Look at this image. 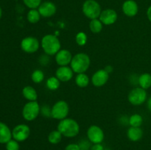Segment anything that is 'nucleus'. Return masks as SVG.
I'll return each instance as SVG.
<instances>
[{
  "mask_svg": "<svg viewBox=\"0 0 151 150\" xmlns=\"http://www.w3.org/2000/svg\"><path fill=\"white\" fill-rule=\"evenodd\" d=\"M87 138L92 144H101L105 138V134L100 126L91 125L87 130Z\"/></svg>",
  "mask_w": 151,
  "mask_h": 150,
  "instance_id": "9d476101",
  "label": "nucleus"
},
{
  "mask_svg": "<svg viewBox=\"0 0 151 150\" xmlns=\"http://www.w3.org/2000/svg\"><path fill=\"white\" fill-rule=\"evenodd\" d=\"M143 136V131L140 127L130 126L127 130V137L128 139L134 142L140 141Z\"/></svg>",
  "mask_w": 151,
  "mask_h": 150,
  "instance_id": "f3484780",
  "label": "nucleus"
},
{
  "mask_svg": "<svg viewBox=\"0 0 151 150\" xmlns=\"http://www.w3.org/2000/svg\"><path fill=\"white\" fill-rule=\"evenodd\" d=\"M64 150H81L79 146V144H69L65 147Z\"/></svg>",
  "mask_w": 151,
  "mask_h": 150,
  "instance_id": "473e14b6",
  "label": "nucleus"
},
{
  "mask_svg": "<svg viewBox=\"0 0 151 150\" xmlns=\"http://www.w3.org/2000/svg\"><path fill=\"white\" fill-rule=\"evenodd\" d=\"M91 60L88 54L85 53H78L72 57L70 67L74 73H85L89 68Z\"/></svg>",
  "mask_w": 151,
  "mask_h": 150,
  "instance_id": "7ed1b4c3",
  "label": "nucleus"
},
{
  "mask_svg": "<svg viewBox=\"0 0 151 150\" xmlns=\"http://www.w3.org/2000/svg\"><path fill=\"white\" fill-rule=\"evenodd\" d=\"M147 17L148 19V20L151 22V5L147 10Z\"/></svg>",
  "mask_w": 151,
  "mask_h": 150,
  "instance_id": "f704fd0d",
  "label": "nucleus"
},
{
  "mask_svg": "<svg viewBox=\"0 0 151 150\" xmlns=\"http://www.w3.org/2000/svg\"><path fill=\"white\" fill-rule=\"evenodd\" d=\"M22 95L29 101H37V99H38V94H37L36 90L30 85L25 86L23 88Z\"/></svg>",
  "mask_w": 151,
  "mask_h": 150,
  "instance_id": "6ab92c4d",
  "label": "nucleus"
},
{
  "mask_svg": "<svg viewBox=\"0 0 151 150\" xmlns=\"http://www.w3.org/2000/svg\"><path fill=\"white\" fill-rule=\"evenodd\" d=\"M90 141H82L79 144V146L81 148V150H88V149L91 148V145H90Z\"/></svg>",
  "mask_w": 151,
  "mask_h": 150,
  "instance_id": "2f4dec72",
  "label": "nucleus"
},
{
  "mask_svg": "<svg viewBox=\"0 0 151 150\" xmlns=\"http://www.w3.org/2000/svg\"><path fill=\"white\" fill-rule=\"evenodd\" d=\"M87 39H88L87 35L83 32H79L75 36V41L80 46L86 45V44L87 43Z\"/></svg>",
  "mask_w": 151,
  "mask_h": 150,
  "instance_id": "cd10ccee",
  "label": "nucleus"
},
{
  "mask_svg": "<svg viewBox=\"0 0 151 150\" xmlns=\"http://www.w3.org/2000/svg\"><path fill=\"white\" fill-rule=\"evenodd\" d=\"M30 135L29 126L24 124L17 125L12 130V138L18 142H22L27 139Z\"/></svg>",
  "mask_w": 151,
  "mask_h": 150,
  "instance_id": "1a4fd4ad",
  "label": "nucleus"
},
{
  "mask_svg": "<svg viewBox=\"0 0 151 150\" xmlns=\"http://www.w3.org/2000/svg\"><path fill=\"white\" fill-rule=\"evenodd\" d=\"M57 129L66 138H74L79 134L80 125L75 119L66 118L60 121Z\"/></svg>",
  "mask_w": 151,
  "mask_h": 150,
  "instance_id": "f257e3e1",
  "label": "nucleus"
},
{
  "mask_svg": "<svg viewBox=\"0 0 151 150\" xmlns=\"http://www.w3.org/2000/svg\"><path fill=\"white\" fill-rule=\"evenodd\" d=\"M41 16L44 18H50L54 16L57 11L56 5L50 1H44L38 8Z\"/></svg>",
  "mask_w": 151,
  "mask_h": 150,
  "instance_id": "ddd939ff",
  "label": "nucleus"
},
{
  "mask_svg": "<svg viewBox=\"0 0 151 150\" xmlns=\"http://www.w3.org/2000/svg\"><path fill=\"white\" fill-rule=\"evenodd\" d=\"M60 81L56 76H50L47 79L46 85L50 91H56L60 86Z\"/></svg>",
  "mask_w": 151,
  "mask_h": 150,
  "instance_id": "393cba45",
  "label": "nucleus"
},
{
  "mask_svg": "<svg viewBox=\"0 0 151 150\" xmlns=\"http://www.w3.org/2000/svg\"><path fill=\"white\" fill-rule=\"evenodd\" d=\"M12 139V131L5 124L0 122V144H7Z\"/></svg>",
  "mask_w": 151,
  "mask_h": 150,
  "instance_id": "a211bd4d",
  "label": "nucleus"
},
{
  "mask_svg": "<svg viewBox=\"0 0 151 150\" xmlns=\"http://www.w3.org/2000/svg\"><path fill=\"white\" fill-rule=\"evenodd\" d=\"M89 82V77L85 73L78 74L76 77H75V83L80 88H86V87L88 86Z\"/></svg>",
  "mask_w": 151,
  "mask_h": 150,
  "instance_id": "412c9836",
  "label": "nucleus"
},
{
  "mask_svg": "<svg viewBox=\"0 0 151 150\" xmlns=\"http://www.w3.org/2000/svg\"><path fill=\"white\" fill-rule=\"evenodd\" d=\"M90 150H105V148L101 144H93V145L91 146Z\"/></svg>",
  "mask_w": 151,
  "mask_h": 150,
  "instance_id": "72a5a7b5",
  "label": "nucleus"
},
{
  "mask_svg": "<svg viewBox=\"0 0 151 150\" xmlns=\"http://www.w3.org/2000/svg\"><path fill=\"white\" fill-rule=\"evenodd\" d=\"M31 79H32V82L34 83H41L43 80L44 79V74L40 69H36L34 71L31 75Z\"/></svg>",
  "mask_w": 151,
  "mask_h": 150,
  "instance_id": "bb28decb",
  "label": "nucleus"
},
{
  "mask_svg": "<svg viewBox=\"0 0 151 150\" xmlns=\"http://www.w3.org/2000/svg\"><path fill=\"white\" fill-rule=\"evenodd\" d=\"M122 12L128 17H134L137 16L139 11V6L134 0H126L124 1L122 7Z\"/></svg>",
  "mask_w": 151,
  "mask_h": 150,
  "instance_id": "dca6fc26",
  "label": "nucleus"
},
{
  "mask_svg": "<svg viewBox=\"0 0 151 150\" xmlns=\"http://www.w3.org/2000/svg\"><path fill=\"white\" fill-rule=\"evenodd\" d=\"M74 71L71 67L66 66H60L55 71V76L60 82H69L72 79Z\"/></svg>",
  "mask_w": 151,
  "mask_h": 150,
  "instance_id": "2eb2a0df",
  "label": "nucleus"
},
{
  "mask_svg": "<svg viewBox=\"0 0 151 150\" xmlns=\"http://www.w3.org/2000/svg\"><path fill=\"white\" fill-rule=\"evenodd\" d=\"M143 123V118L141 115L135 113L130 116L129 124L131 126L134 127H140Z\"/></svg>",
  "mask_w": 151,
  "mask_h": 150,
  "instance_id": "a878e982",
  "label": "nucleus"
},
{
  "mask_svg": "<svg viewBox=\"0 0 151 150\" xmlns=\"http://www.w3.org/2000/svg\"><path fill=\"white\" fill-rule=\"evenodd\" d=\"M41 14L38 9H30L27 14V19L30 24H37L41 19Z\"/></svg>",
  "mask_w": 151,
  "mask_h": 150,
  "instance_id": "4be33fe9",
  "label": "nucleus"
},
{
  "mask_svg": "<svg viewBox=\"0 0 151 150\" xmlns=\"http://www.w3.org/2000/svg\"><path fill=\"white\" fill-rule=\"evenodd\" d=\"M138 84L143 89L147 90L151 87V74L149 73H143L138 78Z\"/></svg>",
  "mask_w": 151,
  "mask_h": 150,
  "instance_id": "aec40b11",
  "label": "nucleus"
},
{
  "mask_svg": "<svg viewBox=\"0 0 151 150\" xmlns=\"http://www.w3.org/2000/svg\"><path fill=\"white\" fill-rule=\"evenodd\" d=\"M105 150H110V149H105Z\"/></svg>",
  "mask_w": 151,
  "mask_h": 150,
  "instance_id": "58836bf2",
  "label": "nucleus"
},
{
  "mask_svg": "<svg viewBox=\"0 0 151 150\" xmlns=\"http://www.w3.org/2000/svg\"><path fill=\"white\" fill-rule=\"evenodd\" d=\"M20 46L22 51L28 54H32L38 50L40 47V42L38 38L32 36H28L22 40Z\"/></svg>",
  "mask_w": 151,
  "mask_h": 150,
  "instance_id": "6e6552de",
  "label": "nucleus"
},
{
  "mask_svg": "<svg viewBox=\"0 0 151 150\" xmlns=\"http://www.w3.org/2000/svg\"><path fill=\"white\" fill-rule=\"evenodd\" d=\"M1 16H2V10H1V7H0V19H1Z\"/></svg>",
  "mask_w": 151,
  "mask_h": 150,
  "instance_id": "4c0bfd02",
  "label": "nucleus"
},
{
  "mask_svg": "<svg viewBox=\"0 0 151 150\" xmlns=\"http://www.w3.org/2000/svg\"><path fill=\"white\" fill-rule=\"evenodd\" d=\"M105 70L106 71L108 72V73L109 74H110L111 72L112 71H113V69H112V67L111 66H106V68H105Z\"/></svg>",
  "mask_w": 151,
  "mask_h": 150,
  "instance_id": "e433bc0d",
  "label": "nucleus"
},
{
  "mask_svg": "<svg viewBox=\"0 0 151 150\" xmlns=\"http://www.w3.org/2000/svg\"><path fill=\"white\" fill-rule=\"evenodd\" d=\"M147 108H148L149 111H150L151 113V96L148 99H147Z\"/></svg>",
  "mask_w": 151,
  "mask_h": 150,
  "instance_id": "c9c22d12",
  "label": "nucleus"
},
{
  "mask_svg": "<svg viewBox=\"0 0 151 150\" xmlns=\"http://www.w3.org/2000/svg\"><path fill=\"white\" fill-rule=\"evenodd\" d=\"M147 99V94L146 90L141 87L134 88L130 91L128 96V99L131 104L135 106H139L144 104Z\"/></svg>",
  "mask_w": 151,
  "mask_h": 150,
  "instance_id": "423d86ee",
  "label": "nucleus"
},
{
  "mask_svg": "<svg viewBox=\"0 0 151 150\" xmlns=\"http://www.w3.org/2000/svg\"><path fill=\"white\" fill-rule=\"evenodd\" d=\"M69 113V104L63 100L58 101L52 107V118L56 120H63L67 118Z\"/></svg>",
  "mask_w": 151,
  "mask_h": 150,
  "instance_id": "0eeeda50",
  "label": "nucleus"
},
{
  "mask_svg": "<svg viewBox=\"0 0 151 150\" xmlns=\"http://www.w3.org/2000/svg\"><path fill=\"white\" fill-rule=\"evenodd\" d=\"M72 54L68 49H60L55 54V62L58 66H66L71 63L72 59Z\"/></svg>",
  "mask_w": 151,
  "mask_h": 150,
  "instance_id": "4468645a",
  "label": "nucleus"
},
{
  "mask_svg": "<svg viewBox=\"0 0 151 150\" xmlns=\"http://www.w3.org/2000/svg\"><path fill=\"white\" fill-rule=\"evenodd\" d=\"M103 27V24L99 19H92L89 22V29L91 32L94 34L100 33Z\"/></svg>",
  "mask_w": 151,
  "mask_h": 150,
  "instance_id": "5701e85b",
  "label": "nucleus"
},
{
  "mask_svg": "<svg viewBox=\"0 0 151 150\" xmlns=\"http://www.w3.org/2000/svg\"><path fill=\"white\" fill-rule=\"evenodd\" d=\"M23 2L28 8L38 9L42 3V0H23Z\"/></svg>",
  "mask_w": 151,
  "mask_h": 150,
  "instance_id": "c85d7f7f",
  "label": "nucleus"
},
{
  "mask_svg": "<svg viewBox=\"0 0 151 150\" xmlns=\"http://www.w3.org/2000/svg\"><path fill=\"white\" fill-rule=\"evenodd\" d=\"M109 79V74L105 69H99L91 76V83L94 86L102 87L107 83Z\"/></svg>",
  "mask_w": 151,
  "mask_h": 150,
  "instance_id": "9b49d317",
  "label": "nucleus"
},
{
  "mask_svg": "<svg viewBox=\"0 0 151 150\" xmlns=\"http://www.w3.org/2000/svg\"><path fill=\"white\" fill-rule=\"evenodd\" d=\"M117 13L113 9H106L104 10H102L100 17H99L100 21L104 25H107V26L114 24L117 21Z\"/></svg>",
  "mask_w": 151,
  "mask_h": 150,
  "instance_id": "f8f14e48",
  "label": "nucleus"
},
{
  "mask_svg": "<svg viewBox=\"0 0 151 150\" xmlns=\"http://www.w3.org/2000/svg\"><path fill=\"white\" fill-rule=\"evenodd\" d=\"M6 150H19L20 146H19V142L14 139H11L5 144Z\"/></svg>",
  "mask_w": 151,
  "mask_h": 150,
  "instance_id": "c756f323",
  "label": "nucleus"
},
{
  "mask_svg": "<svg viewBox=\"0 0 151 150\" xmlns=\"http://www.w3.org/2000/svg\"><path fill=\"white\" fill-rule=\"evenodd\" d=\"M41 113V107L37 101H28L22 109V116L28 121L35 120Z\"/></svg>",
  "mask_w": 151,
  "mask_h": 150,
  "instance_id": "39448f33",
  "label": "nucleus"
},
{
  "mask_svg": "<svg viewBox=\"0 0 151 150\" xmlns=\"http://www.w3.org/2000/svg\"><path fill=\"white\" fill-rule=\"evenodd\" d=\"M62 137H63V135L58 129L53 130L49 134L48 141L51 144H58L61 141Z\"/></svg>",
  "mask_w": 151,
  "mask_h": 150,
  "instance_id": "b1692460",
  "label": "nucleus"
},
{
  "mask_svg": "<svg viewBox=\"0 0 151 150\" xmlns=\"http://www.w3.org/2000/svg\"><path fill=\"white\" fill-rule=\"evenodd\" d=\"M42 49L47 55H55L60 50L61 44L57 36L52 34L44 35L41 41Z\"/></svg>",
  "mask_w": 151,
  "mask_h": 150,
  "instance_id": "f03ea898",
  "label": "nucleus"
},
{
  "mask_svg": "<svg viewBox=\"0 0 151 150\" xmlns=\"http://www.w3.org/2000/svg\"><path fill=\"white\" fill-rule=\"evenodd\" d=\"M41 113L44 117H52V108L48 105H44L41 107Z\"/></svg>",
  "mask_w": 151,
  "mask_h": 150,
  "instance_id": "7c9ffc66",
  "label": "nucleus"
},
{
  "mask_svg": "<svg viewBox=\"0 0 151 150\" xmlns=\"http://www.w3.org/2000/svg\"><path fill=\"white\" fill-rule=\"evenodd\" d=\"M82 11L88 19H99L101 13V6L96 0H86L82 6Z\"/></svg>",
  "mask_w": 151,
  "mask_h": 150,
  "instance_id": "20e7f679",
  "label": "nucleus"
}]
</instances>
